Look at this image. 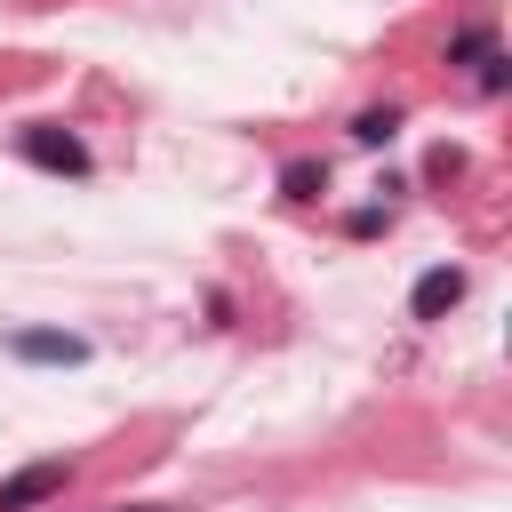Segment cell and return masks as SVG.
Instances as JSON below:
<instances>
[{
	"label": "cell",
	"instance_id": "1",
	"mask_svg": "<svg viewBox=\"0 0 512 512\" xmlns=\"http://www.w3.org/2000/svg\"><path fill=\"white\" fill-rule=\"evenodd\" d=\"M16 152H24L32 168H48V176H88V168H96V160H88V144H80L72 128H56V120L16 128Z\"/></svg>",
	"mask_w": 512,
	"mask_h": 512
},
{
	"label": "cell",
	"instance_id": "2",
	"mask_svg": "<svg viewBox=\"0 0 512 512\" xmlns=\"http://www.w3.org/2000/svg\"><path fill=\"white\" fill-rule=\"evenodd\" d=\"M64 480H72V464H64V456H40V464H24L16 480H0V512H40V504L64 496Z\"/></svg>",
	"mask_w": 512,
	"mask_h": 512
},
{
	"label": "cell",
	"instance_id": "3",
	"mask_svg": "<svg viewBox=\"0 0 512 512\" xmlns=\"http://www.w3.org/2000/svg\"><path fill=\"white\" fill-rule=\"evenodd\" d=\"M8 352H16V360H32V368H80V360H88V344H80L72 328H16V336H8Z\"/></svg>",
	"mask_w": 512,
	"mask_h": 512
},
{
	"label": "cell",
	"instance_id": "4",
	"mask_svg": "<svg viewBox=\"0 0 512 512\" xmlns=\"http://www.w3.org/2000/svg\"><path fill=\"white\" fill-rule=\"evenodd\" d=\"M456 304H464V272H456V264H432V272L408 288V312H416V320H440V312H456Z\"/></svg>",
	"mask_w": 512,
	"mask_h": 512
},
{
	"label": "cell",
	"instance_id": "5",
	"mask_svg": "<svg viewBox=\"0 0 512 512\" xmlns=\"http://www.w3.org/2000/svg\"><path fill=\"white\" fill-rule=\"evenodd\" d=\"M280 192H288V200H320V192H328V168H320V160H288V168H280Z\"/></svg>",
	"mask_w": 512,
	"mask_h": 512
},
{
	"label": "cell",
	"instance_id": "6",
	"mask_svg": "<svg viewBox=\"0 0 512 512\" xmlns=\"http://www.w3.org/2000/svg\"><path fill=\"white\" fill-rule=\"evenodd\" d=\"M352 136H360V144H392V136H400V112H392V104H384V112H360Z\"/></svg>",
	"mask_w": 512,
	"mask_h": 512
},
{
	"label": "cell",
	"instance_id": "7",
	"mask_svg": "<svg viewBox=\"0 0 512 512\" xmlns=\"http://www.w3.org/2000/svg\"><path fill=\"white\" fill-rule=\"evenodd\" d=\"M448 56H464V64H488V56H496V32H480V24H472V32H456V48H448Z\"/></svg>",
	"mask_w": 512,
	"mask_h": 512
},
{
	"label": "cell",
	"instance_id": "8",
	"mask_svg": "<svg viewBox=\"0 0 512 512\" xmlns=\"http://www.w3.org/2000/svg\"><path fill=\"white\" fill-rule=\"evenodd\" d=\"M112 512H176V504H112Z\"/></svg>",
	"mask_w": 512,
	"mask_h": 512
}]
</instances>
